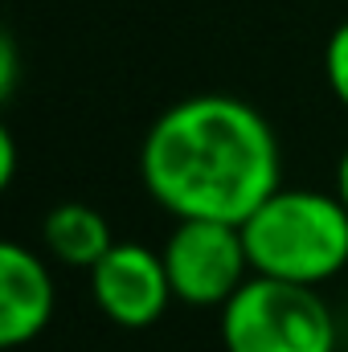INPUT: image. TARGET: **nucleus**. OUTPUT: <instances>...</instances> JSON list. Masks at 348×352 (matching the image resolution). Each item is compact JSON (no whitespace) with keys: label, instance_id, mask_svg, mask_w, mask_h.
<instances>
[{"label":"nucleus","instance_id":"6e6552de","mask_svg":"<svg viewBox=\"0 0 348 352\" xmlns=\"http://www.w3.org/2000/svg\"><path fill=\"white\" fill-rule=\"evenodd\" d=\"M324 74H328V87L340 98V107H348V21L328 37V50H324Z\"/></svg>","mask_w":348,"mask_h":352},{"label":"nucleus","instance_id":"9d476101","mask_svg":"<svg viewBox=\"0 0 348 352\" xmlns=\"http://www.w3.org/2000/svg\"><path fill=\"white\" fill-rule=\"evenodd\" d=\"M336 197L348 209V148H345V156H340V164H336Z\"/></svg>","mask_w":348,"mask_h":352},{"label":"nucleus","instance_id":"1a4fd4ad","mask_svg":"<svg viewBox=\"0 0 348 352\" xmlns=\"http://www.w3.org/2000/svg\"><path fill=\"white\" fill-rule=\"evenodd\" d=\"M12 168H17V144L12 131L0 127V184H12Z\"/></svg>","mask_w":348,"mask_h":352},{"label":"nucleus","instance_id":"f257e3e1","mask_svg":"<svg viewBox=\"0 0 348 352\" xmlns=\"http://www.w3.org/2000/svg\"><path fill=\"white\" fill-rule=\"evenodd\" d=\"M140 176L176 221L246 226L283 188L279 140L246 98L188 94L148 127Z\"/></svg>","mask_w":348,"mask_h":352},{"label":"nucleus","instance_id":"f03ea898","mask_svg":"<svg viewBox=\"0 0 348 352\" xmlns=\"http://www.w3.org/2000/svg\"><path fill=\"white\" fill-rule=\"evenodd\" d=\"M242 242L254 274L320 287L348 266V209L316 188H279L242 226Z\"/></svg>","mask_w":348,"mask_h":352},{"label":"nucleus","instance_id":"423d86ee","mask_svg":"<svg viewBox=\"0 0 348 352\" xmlns=\"http://www.w3.org/2000/svg\"><path fill=\"white\" fill-rule=\"evenodd\" d=\"M54 320V278L21 242L0 246V344L21 349Z\"/></svg>","mask_w":348,"mask_h":352},{"label":"nucleus","instance_id":"7ed1b4c3","mask_svg":"<svg viewBox=\"0 0 348 352\" xmlns=\"http://www.w3.org/2000/svg\"><path fill=\"white\" fill-rule=\"evenodd\" d=\"M226 352H336V320L316 287L254 274L221 307Z\"/></svg>","mask_w":348,"mask_h":352},{"label":"nucleus","instance_id":"20e7f679","mask_svg":"<svg viewBox=\"0 0 348 352\" xmlns=\"http://www.w3.org/2000/svg\"><path fill=\"white\" fill-rule=\"evenodd\" d=\"M160 254L173 283V299L188 307H226L254 278L242 226L176 221Z\"/></svg>","mask_w":348,"mask_h":352},{"label":"nucleus","instance_id":"39448f33","mask_svg":"<svg viewBox=\"0 0 348 352\" xmlns=\"http://www.w3.org/2000/svg\"><path fill=\"white\" fill-rule=\"evenodd\" d=\"M90 295L111 324L131 328V332L152 328L173 303L164 254L140 242H115L111 254L90 270Z\"/></svg>","mask_w":348,"mask_h":352},{"label":"nucleus","instance_id":"0eeeda50","mask_svg":"<svg viewBox=\"0 0 348 352\" xmlns=\"http://www.w3.org/2000/svg\"><path fill=\"white\" fill-rule=\"evenodd\" d=\"M41 242L45 250L58 258V263L74 266V270H94L111 254L115 238H111V226L98 209H90L83 201H66V205H54L45 226H41Z\"/></svg>","mask_w":348,"mask_h":352}]
</instances>
